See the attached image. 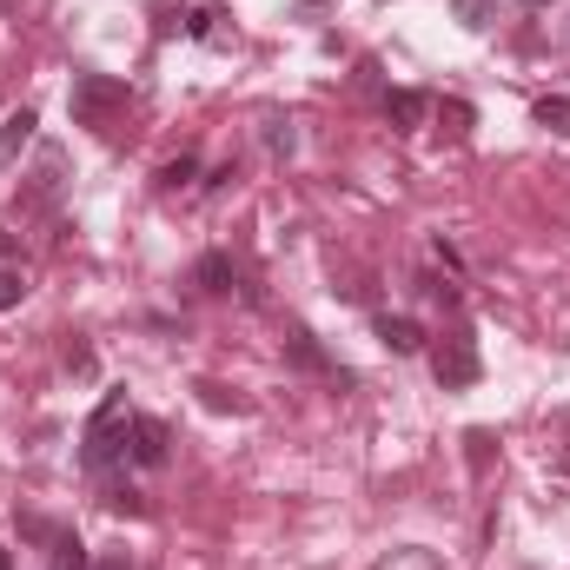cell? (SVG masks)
Segmentation results:
<instances>
[{"label":"cell","mask_w":570,"mask_h":570,"mask_svg":"<svg viewBox=\"0 0 570 570\" xmlns=\"http://www.w3.org/2000/svg\"><path fill=\"white\" fill-rule=\"evenodd\" d=\"M133 452V412H126V392H106L100 412L86 418V438H80V465L86 471H106Z\"/></svg>","instance_id":"1"},{"label":"cell","mask_w":570,"mask_h":570,"mask_svg":"<svg viewBox=\"0 0 570 570\" xmlns=\"http://www.w3.org/2000/svg\"><path fill=\"white\" fill-rule=\"evenodd\" d=\"M66 106H73L80 126H100V133H106L113 113H126V80H113V73H73Z\"/></svg>","instance_id":"2"},{"label":"cell","mask_w":570,"mask_h":570,"mask_svg":"<svg viewBox=\"0 0 570 570\" xmlns=\"http://www.w3.org/2000/svg\"><path fill=\"white\" fill-rule=\"evenodd\" d=\"M432 372H438V385H445V392H465V385H478V379H485L478 332H471V325H452V332L438 339V352H432Z\"/></svg>","instance_id":"3"},{"label":"cell","mask_w":570,"mask_h":570,"mask_svg":"<svg viewBox=\"0 0 570 570\" xmlns=\"http://www.w3.org/2000/svg\"><path fill=\"white\" fill-rule=\"evenodd\" d=\"M133 465H146V471H159L166 458H173V425L166 418H146V412H133V452H126Z\"/></svg>","instance_id":"4"},{"label":"cell","mask_w":570,"mask_h":570,"mask_svg":"<svg viewBox=\"0 0 570 570\" xmlns=\"http://www.w3.org/2000/svg\"><path fill=\"white\" fill-rule=\"evenodd\" d=\"M286 359H292L299 372H325V379L352 385V372H339V365H332V352H325V345H319V339H312L305 325H292V332H286Z\"/></svg>","instance_id":"5"},{"label":"cell","mask_w":570,"mask_h":570,"mask_svg":"<svg viewBox=\"0 0 570 570\" xmlns=\"http://www.w3.org/2000/svg\"><path fill=\"white\" fill-rule=\"evenodd\" d=\"M379 345L398 352V359H412V352H425V325L405 319V312H379Z\"/></svg>","instance_id":"6"},{"label":"cell","mask_w":570,"mask_h":570,"mask_svg":"<svg viewBox=\"0 0 570 570\" xmlns=\"http://www.w3.org/2000/svg\"><path fill=\"white\" fill-rule=\"evenodd\" d=\"M425 113H432V100H425V93H412V86H392V93H385V120H392L398 133L425 126Z\"/></svg>","instance_id":"7"},{"label":"cell","mask_w":570,"mask_h":570,"mask_svg":"<svg viewBox=\"0 0 570 570\" xmlns=\"http://www.w3.org/2000/svg\"><path fill=\"white\" fill-rule=\"evenodd\" d=\"M33 126H40V113H33V106L7 113V126H0V166H13V159H20V146L33 139Z\"/></svg>","instance_id":"8"},{"label":"cell","mask_w":570,"mask_h":570,"mask_svg":"<svg viewBox=\"0 0 570 570\" xmlns=\"http://www.w3.org/2000/svg\"><path fill=\"white\" fill-rule=\"evenodd\" d=\"M193 279H199V292H232V259L226 252H206Z\"/></svg>","instance_id":"9"},{"label":"cell","mask_w":570,"mask_h":570,"mask_svg":"<svg viewBox=\"0 0 570 570\" xmlns=\"http://www.w3.org/2000/svg\"><path fill=\"white\" fill-rule=\"evenodd\" d=\"M53 186H60V146H46V153H40V173H33V193H27V199H33V206H46V199H53Z\"/></svg>","instance_id":"10"},{"label":"cell","mask_w":570,"mask_h":570,"mask_svg":"<svg viewBox=\"0 0 570 570\" xmlns=\"http://www.w3.org/2000/svg\"><path fill=\"white\" fill-rule=\"evenodd\" d=\"M452 13H458V27H471V33H485V27L498 20V0H452Z\"/></svg>","instance_id":"11"},{"label":"cell","mask_w":570,"mask_h":570,"mask_svg":"<svg viewBox=\"0 0 570 570\" xmlns=\"http://www.w3.org/2000/svg\"><path fill=\"white\" fill-rule=\"evenodd\" d=\"M46 551H53V570H86V545H80L73 531H60Z\"/></svg>","instance_id":"12"},{"label":"cell","mask_w":570,"mask_h":570,"mask_svg":"<svg viewBox=\"0 0 570 570\" xmlns=\"http://www.w3.org/2000/svg\"><path fill=\"white\" fill-rule=\"evenodd\" d=\"M538 126H545V133H570V100H564V93L538 100Z\"/></svg>","instance_id":"13"},{"label":"cell","mask_w":570,"mask_h":570,"mask_svg":"<svg viewBox=\"0 0 570 570\" xmlns=\"http://www.w3.org/2000/svg\"><path fill=\"white\" fill-rule=\"evenodd\" d=\"M186 179H199V159H193V153H179V159H166V166H159V186H166V193H179Z\"/></svg>","instance_id":"14"},{"label":"cell","mask_w":570,"mask_h":570,"mask_svg":"<svg viewBox=\"0 0 570 570\" xmlns=\"http://www.w3.org/2000/svg\"><path fill=\"white\" fill-rule=\"evenodd\" d=\"M106 511H126V518H146V498L133 485H106Z\"/></svg>","instance_id":"15"},{"label":"cell","mask_w":570,"mask_h":570,"mask_svg":"<svg viewBox=\"0 0 570 570\" xmlns=\"http://www.w3.org/2000/svg\"><path fill=\"white\" fill-rule=\"evenodd\" d=\"M27 299V279H20V266H0V312H13Z\"/></svg>","instance_id":"16"},{"label":"cell","mask_w":570,"mask_h":570,"mask_svg":"<svg viewBox=\"0 0 570 570\" xmlns=\"http://www.w3.org/2000/svg\"><path fill=\"white\" fill-rule=\"evenodd\" d=\"M292 139H299V133H292V120H279V113H272V120H266V146L286 159V153H292Z\"/></svg>","instance_id":"17"},{"label":"cell","mask_w":570,"mask_h":570,"mask_svg":"<svg viewBox=\"0 0 570 570\" xmlns=\"http://www.w3.org/2000/svg\"><path fill=\"white\" fill-rule=\"evenodd\" d=\"M418 292H425V299H438V305H458V286H452V279H438V272H425V279H418Z\"/></svg>","instance_id":"18"},{"label":"cell","mask_w":570,"mask_h":570,"mask_svg":"<svg viewBox=\"0 0 570 570\" xmlns=\"http://www.w3.org/2000/svg\"><path fill=\"white\" fill-rule=\"evenodd\" d=\"M199 398H206V405H213V412H239V398H232V392H226V385H213V379H206V385H199Z\"/></svg>","instance_id":"19"},{"label":"cell","mask_w":570,"mask_h":570,"mask_svg":"<svg viewBox=\"0 0 570 570\" xmlns=\"http://www.w3.org/2000/svg\"><path fill=\"white\" fill-rule=\"evenodd\" d=\"M465 445H471V471H485L491 465V432H471Z\"/></svg>","instance_id":"20"},{"label":"cell","mask_w":570,"mask_h":570,"mask_svg":"<svg viewBox=\"0 0 570 570\" xmlns=\"http://www.w3.org/2000/svg\"><path fill=\"white\" fill-rule=\"evenodd\" d=\"M438 113H445V120H452V133H465V126H471V106H465V100H445V106H438Z\"/></svg>","instance_id":"21"},{"label":"cell","mask_w":570,"mask_h":570,"mask_svg":"<svg viewBox=\"0 0 570 570\" xmlns=\"http://www.w3.org/2000/svg\"><path fill=\"white\" fill-rule=\"evenodd\" d=\"M13 252H20V239H13V232L0 226V266H13Z\"/></svg>","instance_id":"22"},{"label":"cell","mask_w":570,"mask_h":570,"mask_svg":"<svg viewBox=\"0 0 570 570\" xmlns=\"http://www.w3.org/2000/svg\"><path fill=\"white\" fill-rule=\"evenodd\" d=\"M100 570H133V564H126V551H106V558H100Z\"/></svg>","instance_id":"23"},{"label":"cell","mask_w":570,"mask_h":570,"mask_svg":"<svg viewBox=\"0 0 570 570\" xmlns=\"http://www.w3.org/2000/svg\"><path fill=\"white\" fill-rule=\"evenodd\" d=\"M518 7H531V13H538V7H551V0H518Z\"/></svg>","instance_id":"24"},{"label":"cell","mask_w":570,"mask_h":570,"mask_svg":"<svg viewBox=\"0 0 570 570\" xmlns=\"http://www.w3.org/2000/svg\"><path fill=\"white\" fill-rule=\"evenodd\" d=\"M0 570H13V558H7V551H0Z\"/></svg>","instance_id":"25"},{"label":"cell","mask_w":570,"mask_h":570,"mask_svg":"<svg viewBox=\"0 0 570 570\" xmlns=\"http://www.w3.org/2000/svg\"><path fill=\"white\" fill-rule=\"evenodd\" d=\"M564 471H570V452H564Z\"/></svg>","instance_id":"26"}]
</instances>
